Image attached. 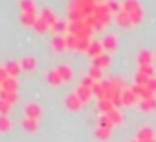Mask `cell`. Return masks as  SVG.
<instances>
[{
  "label": "cell",
  "instance_id": "e0dca14e",
  "mask_svg": "<svg viewBox=\"0 0 156 142\" xmlns=\"http://www.w3.org/2000/svg\"><path fill=\"white\" fill-rule=\"evenodd\" d=\"M116 22H118V26H121V28H125V30H127V28H132V26H134V24L130 22V19H129V17H127V15H125V13H123L121 9H119V11L116 13Z\"/></svg>",
  "mask_w": 156,
  "mask_h": 142
},
{
  "label": "cell",
  "instance_id": "ac0fdd59",
  "mask_svg": "<svg viewBox=\"0 0 156 142\" xmlns=\"http://www.w3.org/2000/svg\"><path fill=\"white\" fill-rule=\"evenodd\" d=\"M20 125H22V129H26L28 133H35V131L39 129V120H33V118H24V120L20 122Z\"/></svg>",
  "mask_w": 156,
  "mask_h": 142
},
{
  "label": "cell",
  "instance_id": "7402d4cb",
  "mask_svg": "<svg viewBox=\"0 0 156 142\" xmlns=\"http://www.w3.org/2000/svg\"><path fill=\"white\" fill-rule=\"evenodd\" d=\"M48 83H50V85H53V87H57V85L64 83V81H62V78L59 76V72H57L55 68H53V70H50V72H48Z\"/></svg>",
  "mask_w": 156,
  "mask_h": 142
},
{
  "label": "cell",
  "instance_id": "2e32d148",
  "mask_svg": "<svg viewBox=\"0 0 156 142\" xmlns=\"http://www.w3.org/2000/svg\"><path fill=\"white\" fill-rule=\"evenodd\" d=\"M92 59L94 57H98V55H101V54H105V48H103V44H101V41H92V44H90V48H88V52H87Z\"/></svg>",
  "mask_w": 156,
  "mask_h": 142
},
{
  "label": "cell",
  "instance_id": "83f0119b",
  "mask_svg": "<svg viewBox=\"0 0 156 142\" xmlns=\"http://www.w3.org/2000/svg\"><path fill=\"white\" fill-rule=\"evenodd\" d=\"M98 125H99V127H107V129H114V124L110 122V118H108L107 114H99Z\"/></svg>",
  "mask_w": 156,
  "mask_h": 142
},
{
  "label": "cell",
  "instance_id": "4316f807",
  "mask_svg": "<svg viewBox=\"0 0 156 142\" xmlns=\"http://www.w3.org/2000/svg\"><path fill=\"white\" fill-rule=\"evenodd\" d=\"M11 120L8 118V116H4V114H0V133H8L9 129H11Z\"/></svg>",
  "mask_w": 156,
  "mask_h": 142
},
{
  "label": "cell",
  "instance_id": "8992f818",
  "mask_svg": "<svg viewBox=\"0 0 156 142\" xmlns=\"http://www.w3.org/2000/svg\"><path fill=\"white\" fill-rule=\"evenodd\" d=\"M64 105H66L70 111H79V109H81L85 103L79 100V96H77V94L73 92V94H68V96L64 98Z\"/></svg>",
  "mask_w": 156,
  "mask_h": 142
},
{
  "label": "cell",
  "instance_id": "f546056e",
  "mask_svg": "<svg viewBox=\"0 0 156 142\" xmlns=\"http://www.w3.org/2000/svg\"><path fill=\"white\" fill-rule=\"evenodd\" d=\"M33 28H35V32H39V33H44L46 30H50V26H48V24H46V22H44V21L41 19V17H39L37 21H35Z\"/></svg>",
  "mask_w": 156,
  "mask_h": 142
},
{
  "label": "cell",
  "instance_id": "5b68a950",
  "mask_svg": "<svg viewBox=\"0 0 156 142\" xmlns=\"http://www.w3.org/2000/svg\"><path fill=\"white\" fill-rule=\"evenodd\" d=\"M138 102H140V98L134 94L132 87H129V89H123V92H121V105L129 107V105H134V103H138Z\"/></svg>",
  "mask_w": 156,
  "mask_h": 142
},
{
  "label": "cell",
  "instance_id": "52a82bcc",
  "mask_svg": "<svg viewBox=\"0 0 156 142\" xmlns=\"http://www.w3.org/2000/svg\"><path fill=\"white\" fill-rule=\"evenodd\" d=\"M154 59H156V55H154L151 50H140V52H138V55H136L138 65H152V63H154Z\"/></svg>",
  "mask_w": 156,
  "mask_h": 142
},
{
  "label": "cell",
  "instance_id": "484cf974",
  "mask_svg": "<svg viewBox=\"0 0 156 142\" xmlns=\"http://www.w3.org/2000/svg\"><path fill=\"white\" fill-rule=\"evenodd\" d=\"M17 92H9V91H0V100H6V102H9V103H15L17 102Z\"/></svg>",
  "mask_w": 156,
  "mask_h": 142
},
{
  "label": "cell",
  "instance_id": "cb8c5ba5",
  "mask_svg": "<svg viewBox=\"0 0 156 142\" xmlns=\"http://www.w3.org/2000/svg\"><path fill=\"white\" fill-rule=\"evenodd\" d=\"M107 116L110 118V122H112L114 125H118V124H121V122H123V114H121V111H119L118 107H116V109H112Z\"/></svg>",
  "mask_w": 156,
  "mask_h": 142
},
{
  "label": "cell",
  "instance_id": "7a4b0ae2",
  "mask_svg": "<svg viewBox=\"0 0 156 142\" xmlns=\"http://www.w3.org/2000/svg\"><path fill=\"white\" fill-rule=\"evenodd\" d=\"M94 80L90 78V76H87V78H83L81 80V83L77 85V89H75V94L79 96V100L83 102V103H88L90 102V98L94 96Z\"/></svg>",
  "mask_w": 156,
  "mask_h": 142
},
{
  "label": "cell",
  "instance_id": "3957f363",
  "mask_svg": "<svg viewBox=\"0 0 156 142\" xmlns=\"http://www.w3.org/2000/svg\"><path fill=\"white\" fill-rule=\"evenodd\" d=\"M20 9H22V22L26 26H33L35 21L39 19L35 4L31 2V0H20Z\"/></svg>",
  "mask_w": 156,
  "mask_h": 142
},
{
  "label": "cell",
  "instance_id": "9c48e42d",
  "mask_svg": "<svg viewBox=\"0 0 156 142\" xmlns=\"http://www.w3.org/2000/svg\"><path fill=\"white\" fill-rule=\"evenodd\" d=\"M24 114H26V118L39 120V118H41V114H42V109H41V105H39V103H30V105H26Z\"/></svg>",
  "mask_w": 156,
  "mask_h": 142
},
{
  "label": "cell",
  "instance_id": "d6986e66",
  "mask_svg": "<svg viewBox=\"0 0 156 142\" xmlns=\"http://www.w3.org/2000/svg\"><path fill=\"white\" fill-rule=\"evenodd\" d=\"M98 107H99V113H101V114H108L112 109H116V105H114L110 100H99V102H98Z\"/></svg>",
  "mask_w": 156,
  "mask_h": 142
},
{
  "label": "cell",
  "instance_id": "4dcf8cb0",
  "mask_svg": "<svg viewBox=\"0 0 156 142\" xmlns=\"http://www.w3.org/2000/svg\"><path fill=\"white\" fill-rule=\"evenodd\" d=\"M11 105L13 103H9V102H6V100H0V114H9V111H11Z\"/></svg>",
  "mask_w": 156,
  "mask_h": 142
},
{
  "label": "cell",
  "instance_id": "6da1fadb",
  "mask_svg": "<svg viewBox=\"0 0 156 142\" xmlns=\"http://www.w3.org/2000/svg\"><path fill=\"white\" fill-rule=\"evenodd\" d=\"M121 11L130 19V22H132L134 26H138V24L143 22L145 8L141 6L140 0H123V2H121Z\"/></svg>",
  "mask_w": 156,
  "mask_h": 142
},
{
  "label": "cell",
  "instance_id": "5bb4252c",
  "mask_svg": "<svg viewBox=\"0 0 156 142\" xmlns=\"http://www.w3.org/2000/svg\"><path fill=\"white\" fill-rule=\"evenodd\" d=\"M140 142H149V140H156L154 138V129L152 127H141L138 131V136H136Z\"/></svg>",
  "mask_w": 156,
  "mask_h": 142
},
{
  "label": "cell",
  "instance_id": "1f68e13d",
  "mask_svg": "<svg viewBox=\"0 0 156 142\" xmlns=\"http://www.w3.org/2000/svg\"><path fill=\"white\" fill-rule=\"evenodd\" d=\"M66 30H68V24H66V22H59V21H57V24L53 26V32H55L57 35H62Z\"/></svg>",
  "mask_w": 156,
  "mask_h": 142
},
{
  "label": "cell",
  "instance_id": "ba28073f",
  "mask_svg": "<svg viewBox=\"0 0 156 142\" xmlns=\"http://www.w3.org/2000/svg\"><path fill=\"white\" fill-rule=\"evenodd\" d=\"M110 63H112V57H110L107 52L92 59V65H96V66H98V68H101V70H107V68L110 66Z\"/></svg>",
  "mask_w": 156,
  "mask_h": 142
},
{
  "label": "cell",
  "instance_id": "4fadbf2b",
  "mask_svg": "<svg viewBox=\"0 0 156 142\" xmlns=\"http://www.w3.org/2000/svg\"><path fill=\"white\" fill-rule=\"evenodd\" d=\"M101 44H103L105 52H114L118 48V39H116V35H105Z\"/></svg>",
  "mask_w": 156,
  "mask_h": 142
},
{
  "label": "cell",
  "instance_id": "ffe728a7",
  "mask_svg": "<svg viewBox=\"0 0 156 142\" xmlns=\"http://www.w3.org/2000/svg\"><path fill=\"white\" fill-rule=\"evenodd\" d=\"M4 68H6V72H8V76H13V78H15V76H17V74L20 72V70H22L20 63H15V61H9V63H8V65L4 66Z\"/></svg>",
  "mask_w": 156,
  "mask_h": 142
},
{
  "label": "cell",
  "instance_id": "e575fe53",
  "mask_svg": "<svg viewBox=\"0 0 156 142\" xmlns=\"http://www.w3.org/2000/svg\"><path fill=\"white\" fill-rule=\"evenodd\" d=\"M149 142H156V140H149Z\"/></svg>",
  "mask_w": 156,
  "mask_h": 142
},
{
  "label": "cell",
  "instance_id": "30bf717a",
  "mask_svg": "<svg viewBox=\"0 0 156 142\" xmlns=\"http://www.w3.org/2000/svg\"><path fill=\"white\" fill-rule=\"evenodd\" d=\"M138 105H140V109H141L143 113H154V111H156V96H151V98L140 100Z\"/></svg>",
  "mask_w": 156,
  "mask_h": 142
},
{
  "label": "cell",
  "instance_id": "603a6c76",
  "mask_svg": "<svg viewBox=\"0 0 156 142\" xmlns=\"http://www.w3.org/2000/svg\"><path fill=\"white\" fill-rule=\"evenodd\" d=\"M2 89L4 91H9V92H17V81L13 76H8L4 81H2Z\"/></svg>",
  "mask_w": 156,
  "mask_h": 142
},
{
  "label": "cell",
  "instance_id": "277c9868",
  "mask_svg": "<svg viewBox=\"0 0 156 142\" xmlns=\"http://www.w3.org/2000/svg\"><path fill=\"white\" fill-rule=\"evenodd\" d=\"M134 83H136V85H143V87H147L149 91H152V92L156 94V76H145V74H141V72H136Z\"/></svg>",
  "mask_w": 156,
  "mask_h": 142
},
{
  "label": "cell",
  "instance_id": "d6a6232c",
  "mask_svg": "<svg viewBox=\"0 0 156 142\" xmlns=\"http://www.w3.org/2000/svg\"><path fill=\"white\" fill-rule=\"evenodd\" d=\"M92 2H96V4H103L105 0H92Z\"/></svg>",
  "mask_w": 156,
  "mask_h": 142
},
{
  "label": "cell",
  "instance_id": "8fae6325",
  "mask_svg": "<svg viewBox=\"0 0 156 142\" xmlns=\"http://www.w3.org/2000/svg\"><path fill=\"white\" fill-rule=\"evenodd\" d=\"M51 48L57 50V52L66 50V48H68V37H64V35H55V37L51 39Z\"/></svg>",
  "mask_w": 156,
  "mask_h": 142
},
{
  "label": "cell",
  "instance_id": "f1b7e54d",
  "mask_svg": "<svg viewBox=\"0 0 156 142\" xmlns=\"http://www.w3.org/2000/svg\"><path fill=\"white\" fill-rule=\"evenodd\" d=\"M35 59L33 57H24L22 61H20V66L24 68V70H35Z\"/></svg>",
  "mask_w": 156,
  "mask_h": 142
},
{
  "label": "cell",
  "instance_id": "44dd1931",
  "mask_svg": "<svg viewBox=\"0 0 156 142\" xmlns=\"http://www.w3.org/2000/svg\"><path fill=\"white\" fill-rule=\"evenodd\" d=\"M110 136H112V129H107V127H99V125H98V129H96V138H98V140L107 142Z\"/></svg>",
  "mask_w": 156,
  "mask_h": 142
},
{
  "label": "cell",
  "instance_id": "9a60e30c",
  "mask_svg": "<svg viewBox=\"0 0 156 142\" xmlns=\"http://www.w3.org/2000/svg\"><path fill=\"white\" fill-rule=\"evenodd\" d=\"M55 70L59 72V76L62 78V81H70V80H72V76H73L72 66H70V65H59V66H55Z\"/></svg>",
  "mask_w": 156,
  "mask_h": 142
},
{
  "label": "cell",
  "instance_id": "836d02e7",
  "mask_svg": "<svg viewBox=\"0 0 156 142\" xmlns=\"http://www.w3.org/2000/svg\"><path fill=\"white\" fill-rule=\"evenodd\" d=\"M132 142H140V140H138V138H136V140H132Z\"/></svg>",
  "mask_w": 156,
  "mask_h": 142
},
{
  "label": "cell",
  "instance_id": "7c38bea8",
  "mask_svg": "<svg viewBox=\"0 0 156 142\" xmlns=\"http://www.w3.org/2000/svg\"><path fill=\"white\" fill-rule=\"evenodd\" d=\"M39 17H41V19L50 26V30H53V26L57 24V17H55V13H53L51 9H42V13H41Z\"/></svg>",
  "mask_w": 156,
  "mask_h": 142
},
{
  "label": "cell",
  "instance_id": "d4e9b609",
  "mask_svg": "<svg viewBox=\"0 0 156 142\" xmlns=\"http://www.w3.org/2000/svg\"><path fill=\"white\" fill-rule=\"evenodd\" d=\"M88 76H90L94 81H101V78H103V70L98 68L96 65H92V66L88 68Z\"/></svg>",
  "mask_w": 156,
  "mask_h": 142
}]
</instances>
